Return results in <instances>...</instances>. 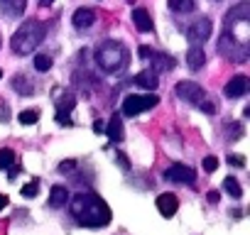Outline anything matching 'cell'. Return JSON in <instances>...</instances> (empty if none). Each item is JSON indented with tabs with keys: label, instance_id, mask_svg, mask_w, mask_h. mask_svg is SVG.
<instances>
[{
	"label": "cell",
	"instance_id": "5bb4252c",
	"mask_svg": "<svg viewBox=\"0 0 250 235\" xmlns=\"http://www.w3.org/2000/svg\"><path fill=\"white\" fill-rule=\"evenodd\" d=\"M187 64H189L191 71L204 69V64H206V54H204V49H201V47H191V49L187 52Z\"/></svg>",
	"mask_w": 250,
	"mask_h": 235
},
{
	"label": "cell",
	"instance_id": "52a82bcc",
	"mask_svg": "<svg viewBox=\"0 0 250 235\" xmlns=\"http://www.w3.org/2000/svg\"><path fill=\"white\" fill-rule=\"evenodd\" d=\"M211 30H213L211 20H208V18H199V20H194V22H191V27L187 30V35H189V39H191V42L204 44L206 39H211Z\"/></svg>",
	"mask_w": 250,
	"mask_h": 235
},
{
	"label": "cell",
	"instance_id": "8d00e7d4",
	"mask_svg": "<svg viewBox=\"0 0 250 235\" xmlns=\"http://www.w3.org/2000/svg\"><path fill=\"white\" fill-rule=\"evenodd\" d=\"M0 78H3V69H0Z\"/></svg>",
	"mask_w": 250,
	"mask_h": 235
},
{
	"label": "cell",
	"instance_id": "44dd1931",
	"mask_svg": "<svg viewBox=\"0 0 250 235\" xmlns=\"http://www.w3.org/2000/svg\"><path fill=\"white\" fill-rule=\"evenodd\" d=\"M40 120V110L37 108H30V110H22L20 113V123L22 125H35Z\"/></svg>",
	"mask_w": 250,
	"mask_h": 235
},
{
	"label": "cell",
	"instance_id": "f1b7e54d",
	"mask_svg": "<svg viewBox=\"0 0 250 235\" xmlns=\"http://www.w3.org/2000/svg\"><path fill=\"white\" fill-rule=\"evenodd\" d=\"M8 118H10V110H8V105L3 100H0V123H5Z\"/></svg>",
	"mask_w": 250,
	"mask_h": 235
},
{
	"label": "cell",
	"instance_id": "d590c367",
	"mask_svg": "<svg viewBox=\"0 0 250 235\" xmlns=\"http://www.w3.org/2000/svg\"><path fill=\"white\" fill-rule=\"evenodd\" d=\"M42 3H44V5H49V3H52V0H42Z\"/></svg>",
	"mask_w": 250,
	"mask_h": 235
},
{
	"label": "cell",
	"instance_id": "9c48e42d",
	"mask_svg": "<svg viewBox=\"0 0 250 235\" xmlns=\"http://www.w3.org/2000/svg\"><path fill=\"white\" fill-rule=\"evenodd\" d=\"M223 93H226L228 98H240V96H245V93H248V78H245V76H233V78L226 83Z\"/></svg>",
	"mask_w": 250,
	"mask_h": 235
},
{
	"label": "cell",
	"instance_id": "e575fe53",
	"mask_svg": "<svg viewBox=\"0 0 250 235\" xmlns=\"http://www.w3.org/2000/svg\"><path fill=\"white\" fill-rule=\"evenodd\" d=\"M5 3H8V0H0V8H3V5H5Z\"/></svg>",
	"mask_w": 250,
	"mask_h": 235
},
{
	"label": "cell",
	"instance_id": "d6986e66",
	"mask_svg": "<svg viewBox=\"0 0 250 235\" xmlns=\"http://www.w3.org/2000/svg\"><path fill=\"white\" fill-rule=\"evenodd\" d=\"M13 88H15L18 93H22V96H30V93H35V83H27V78H25L22 74L13 78Z\"/></svg>",
	"mask_w": 250,
	"mask_h": 235
},
{
	"label": "cell",
	"instance_id": "4dcf8cb0",
	"mask_svg": "<svg viewBox=\"0 0 250 235\" xmlns=\"http://www.w3.org/2000/svg\"><path fill=\"white\" fill-rule=\"evenodd\" d=\"M218 198H221L218 191H208V194H206V201H208V203H218Z\"/></svg>",
	"mask_w": 250,
	"mask_h": 235
},
{
	"label": "cell",
	"instance_id": "ffe728a7",
	"mask_svg": "<svg viewBox=\"0 0 250 235\" xmlns=\"http://www.w3.org/2000/svg\"><path fill=\"white\" fill-rule=\"evenodd\" d=\"M223 189L230 194V198H240V196H243V189H240V184H238L235 176H228V179L223 181Z\"/></svg>",
	"mask_w": 250,
	"mask_h": 235
},
{
	"label": "cell",
	"instance_id": "f546056e",
	"mask_svg": "<svg viewBox=\"0 0 250 235\" xmlns=\"http://www.w3.org/2000/svg\"><path fill=\"white\" fill-rule=\"evenodd\" d=\"M150 54H152V49H150V47H145V44L138 49V57H140V59H150Z\"/></svg>",
	"mask_w": 250,
	"mask_h": 235
},
{
	"label": "cell",
	"instance_id": "30bf717a",
	"mask_svg": "<svg viewBox=\"0 0 250 235\" xmlns=\"http://www.w3.org/2000/svg\"><path fill=\"white\" fill-rule=\"evenodd\" d=\"M103 133L110 137V142H123V135H125L123 133V118L113 113V118L108 120V125L103 128Z\"/></svg>",
	"mask_w": 250,
	"mask_h": 235
},
{
	"label": "cell",
	"instance_id": "8fae6325",
	"mask_svg": "<svg viewBox=\"0 0 250 235\" xmlns=\"http://www.w3.org/2000/svg\"><path fill=\"white\" fill-rule=\"evenodd\" d=\"M71 22H74V27H79V30H88V27L96 22V13H93L91 8H79V10L74 13Z\"/></svg>",
	"mask_w": 250,
	"mask_h": 235
},
{
	"label": "cell",
	"instance_id": "277c9868",
	"mask_svg": "<svg viewBox=\"0 0 250 235\" xmlns=\"http://www.w3.org/2000/svg\"><path fill=\"white\" fill-rule=\"evenodd\" d=\"M157 100H160V98H157L155 93H145V96H140V93H130V96H125V100H123V115L135 118V115H140V113L155 108Z\"/></svg>",
	"mask_w": 250,
	"mask_h": 235
},
{
	"label": "cell",
	"instance_id": "ac0fdd59",
	"mask_svg": "<svg viewBox=\"0 0 250 235\" xmlns=\"http://www.w3.org/2000/svg\"><path fill=\"white\" fill-rule=\"evenodd\" d=\"M167 5L172 13H191L196 8L194 0H167Z\"/></svg>",
	"mask_w": 250,
	"mask_h": 235
},
{
	"label": "cell",
	"instance_id": "603a6c76",
	"mask_svg": "<svg viewBox=\"0 0 250 235\" xmlns=\"http://www.w3.org/2000/svg\"><path fill=\"white\" fill-rule=\"evenodd\" d=\"M32 64H35L37 71H49V69H52V59H49L47 54H37V57L32 59Z\"/></svg>",
	"mask_w": 250,
	"mask_h": 235
},
{
	"label": "cell",
	"instance_id": "e0dca14e",
	"mask_svg": "<svg viewBox=\"0 0 250 235\" xmlns=\"http://www.w3.org/2000/svg\"><path fill=\"white\" fill-rule=\"evenodd\" d=\"M25 10H27V0H8L3 5V13L10 15V18H22Z\"/></svg>",
	"mask_w": 250,
	"mask_h": 235
},
{
	"label": "cell",
	"instance_id": "2e32d148",
	"mask_svg": "<svg viewBox=\"0 0 250 235\" xmlns=\"http://www.w3.org/2000/svg\"><path fill=\"white\" fill-rule=\"evenodd\" d=\"M152 57V71L155 74H162V71H172L174 69V59L172 57H167V54H150Z\"/></svg>",
	"mask_w": 250,
	"mask_h": 235
},
{
	"label": "cell",
	"instance_id": "4316f807",
	"mask_svg": "<svg viewBox=\"0 0 250 235\" xmlns=\"http://www.w3.org/2000/svg\"><path fill=\"white\" fill-rule=\"evenodd\" d=\"M199 105H201V110H204L206 115H213V113H216V105H213L211 100H201Z\"/></svg>",
	"mask_w": 250,
	"mask_h": 235
},
{
	"label": "cell",
	"instance_id": "484cf974",
	"mask_svg": "<svg viewBox=\"0 0 250 235\" xmlns=\"http://www.w3.org/2000/svg\"><path fill=\"white\" fill-rule=\"evenodd\" d=\"M74 169H76V159H64V162H59V172H62V174L74 172Z\"/></svg>",
	"mask_w": 250,
	"mask_h": 235
},
{
	"label": "cell",
	"instance_id": "d6a6232c",
	"mask_svg": "<svg viewBox=\"0 0 250 235\" xmlns=\"http://www.w3.org/2000/svg\"><path fill=\"white\" fill-rule=\"evenodd\" d=\"M5 206H8V196H5V194H0V211H3Z\"/></svg>",
	"mask_w": 250,
	"mask_h": 235
},
{
	"label": "cell",
	"instance_id": "ba28073f",
	"mask_svg": "<svg viewBox=\"0 0 250 235\" xmlns=\"http://www.w3.org/2000/svg\"><path fill=\"white\" fill-rule=\"evenodd\" d=\"M177 208H179V201H177L174 194H160V196H157V211H160L165 218H172V215L177 213Z\"/></svg>",
	"mask_w": 250,
	"mask_h": 235
},
{
	"label": "cell",
	"instance_id": "8992f818",
	"mask_svg": "<svg viewBox=\"0 0 250 235\" xmlns=\"http://www.w3.org/2000/svg\"><path fill=\"white\" fill-rule=\"evenodd\" d=\"M165 179L167 181H174V184H194L196 181V174H194V169L191 167H187V164H172V167H167L165 169Z\"/></svg>",
	"mask_w": 250,
	"mask_h": 235
},
{
	"label": "cell",
	"instance_id": "7c38bea8",
	"mask_svg": "<svg viewBox=\"0 0 250 235\" xmlns=\"http://www.w3.org/2000/svg\"><path fill=\"white\" fill-rule=\"evenodd\" d=\"M135 83L140 86V88H145V91H155L157 86H160V78H157V74L152 71V69H147V71H140L138 76H135Z\"/></svg>",
	"mask_w": 250,
	"mask_h": 235
},
{
	"label": "cell",
	"instance_id": "9a60e30c",
	"mask_svg": "<svg viewBox=\"0 0 250 235\" xmlns=\"http://www.w3.org/2000/svg\"><path fill=\"white\" fill-rule=\"evenodd\" d=\"M69 203V189L66 186H52L49 191V206L52 208H62Z\"/></svg>",
	"mask_w": 250,
	"mask_h": 235
},
{
	"label": "cell",
	"instance_id": "836d02e7",
	"mask_svg": "<svg viewBox=\"0 0 250 235\" xmlns=\"http://www.w3.org/2000/svg\"><path fill=\"white\" fill-rule=\"evenodd\" d=\"M103 128H105V125H103L101 120H96V123H93V130H96V133H103Z\"/></svg>",
	"mask_w": 250,
	"mask_h": 235
},
{
	"label": "cell",
	"instance_id": "d4e9b609",
	"mask_svg": "<svg viewBox=\"0 0 250 235\" xmlns=\"http://www.w3.org/2000/svg\"><path fill=\"white\" fill-rule=\"evenodd\" d=\"M204 169H206L208 174H211V172H216V169H218V159H216L213 155H208V157L204 159Z\"/></svg>",
	"mask_w": 250,
	"mask_h": 235
},
{
	"label": "cell",
	"instance_id": "1f68e13d",
	"mask_svg": "<svg viewBox=\"0 0 250 235\" xmlns=\"http://www.w3.org/2000/svg\"><path fill=\"white\" fill-rule=\"evenodd\" d=\"M115 157H118V162H120V164H123V167H128V159H125V155H123V152H118V155H115Z\"/></svg>",
	"mask_w": 250,
	"mask_h": 235
},
{
	"label": "cell",
	"instance_id": "3957f363",
	"mask_svg": "<svg viewBox=\"0 0 250 235\" xmlns=\"http://www.w3.org/2000/svg\"><path fill=\"white\" fill-rule=\"evenodd\" d=\"M128 47L123 42H115V39H105L98 49H96V64L101 66V71L105 74H115L120 71L125 64H128Z\"/></svg>",
	"mask_w": 250,
	"mask_h": 235
},
{
	"label": "cell",
	"instance_id": "4fadbf2b",
	"mask_svg": "<svg viewBox=\"0 0 250 235\" xmlns=\"http://www.w3.org/2000/svg\"><path fill=\"white\" fill-rule=\"evenodd\" d=\"M133 22H135V27L140 32H152V18H150V13L145 8L133 10Z\"/></svg>",
	"mask_w": 250,
	"mask_h": 235
},
{
	"label": "cell",
	"instance_id": "6da1fadb",
	"mask_svg": "<svg viewBox=\"0 0 250 235\" xmlns=\"http://www.w3.org/2000/svg\"><path fill=\"white\" fill-rule=\"evenodd\" d=\"M69 213L83 228H103L110 223V215H113L108 203L98 194H91V191L76 194L69 203Z\"/></svg>",
	"mask_w": 250,
	"mask_h": 235
},
{
	"label": "cell",
	"instance_id": "cb8c5ba5",
	"mask_svg": "<svg viewBox=\"0 0 250 235\" xmlns=\"http://www.w3.org/2000/svg\"><path fill=\"white\" fill-rule=\"evenodd\" d=\"M37 191H40V181H37V179H32L30 184H25V186L20 189V194H22L25 198H35V196H37Z\"/></svg>",
	"mask_w": 250,
	"mask_h": 235
},
{
	"label": "cell",
	"instance_id": "7a4b0ae2",
	"mask_svg": "<svg viewBox=\"0 0 250 235\" xmlns=\"http://www.w3.org/2000/svg\"><path fill=\"white\" fill-rule=\"evenodd\" d=\"M44 37H47V25L44 22H40V20H25L15 30V35L10 39V47H13V52L18 57H27V54H32L42 44Z\"/></svg>",
	"mask_w": 250,
	"mask_h": 235
},
{
	"label": "cell",
	"instance_id": "7402d4cb",
	"mask_svg": "<svg viewBox=\"0 0 250 235\" xmlns=\"http://www.w3.org/2000/svg\"><path fill=\"white\" fill-rule=\"evenodd\" d=\"M15 164V152L13 150H0V169H10Z\"/></svg>",
	"mask_w": 250,
	"mask_h": 235
},
{
	"label": "cell",
	"instance_id": "83f0119b",
	"mask_svg": "<svg viewBox=\"0 0 250 235\" xmlns=\"http://www.w3.org/2000/svg\"><path fill=\"white\" fill-rule=\"evenodd\" d=\"M228 164H233V167H245V159H243V155H230V157H228Z\"/></svg>",
	"mask_w": 250,
	"mask_h": 235
},
{
	"label": "cell",
	"instance_id": "5b68a950",
	"mask_svg": "<svg viewBox=\"0 0 250 235\" xmlns=\"http://www.w3.org/2000/svg\"><path fill=\"white\" fill-rule=\"evenodd\" d=\"M177 96H179L182 100H187V103L199 105V103L206 98V91H204L199 83H194V81H179V83H177Z\"/></svg>",
	"mask_w": 250,
	"mask_h": 235
}]
</instances>
